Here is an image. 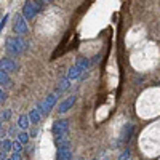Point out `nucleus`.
<instances>
[{"label": "nucleus", "instance_id": "6", "mask_svg": "<svg viewBox=\"0 0 160 160\" xmlns=\"http://www.w3.org/2000/svg\"><path fill=\"white\" fill-rule=\"evenodd\" d=\"M68 130H69L68 120H56V122L53 123V133H55V136L64 135V133H68Z\"/></svg>", "mask_w": 160, "mask_h": 160}, {"label": "nucleus", "instance_id": "8", "mask_svg": "<svg viewBox=\"0 0 160 160\" xmlns=\"http://www.w3.org/2000/svg\"><path fill=\"white\" fill-rule=\"evenodd\" d=\"M71 158H72L71 146H61V148H58V160H71Z\"/></svg>", "mask_w": 160, "mask_h": 160}, {"label": "nucleus", "instance_id": "22", "mask_svg": "<svg viewBox=\"0 0 160 160\" xmlns=\"http://www.w3.org/2000/svg\"><path fill=\"white\" fill-rule=\"evenodd\" d=\"M10 158H11V160H22V158H21V155H19L18 152H13V155H11Z\"/></svg>", "mask_w": 160, "mask_h": 160}, {"label": "nucleus", "instance_id": "14", "mask_svg": "<svg viewBox=\"0 0 160 160\" xmlns=\"http://www.w3.org/2000/svg\"><path fill=\"white\" fill-rule=\"evenodd\" d=\"M29 115H19V118H18V127L21 128V130H26L29 127Z\"/></svg>", "mask_w": 160, "mask_h": 160}, {"label": "nucleus", "instance_id": "5", "mask_svg": "<svg viewBox=\"0 0 160 160\" xmlns=\"http://www.w3.org/2000/svg\"><path fill=\"white\" fill-rule=\"evenodd\" d=\"M0 71H5L8 74H13V72L18 71V64L13 61L11 58H3V59H0Z\"/></svg>", "mask_w": 160, "mask_h": 160}, {"label": "nucleus", "instance_id": "3", "mask_svg": "<svg viewBox=\"0 0 160 160\" xmlns=\"http://www.w3.org/2000/svg\"><path fill=\"white\" fill-rule=\"evenodd\" d=\"M58 96H59V93L56 91V93H53V95H48L42 102H38V104H37V108L40 109L42 115H48V114L51 112L53 106H55V104H56V101H58Z\"/></svg>", "mask_w": 160, "mask_h": 160}, {"label": "nucleus", "instance_id": "7", "mask_svg": "<svg viewBox=\"0 0 160 160\" xmlns=\"http://www.w3.org/2000/svg\"><path fill=\"white\" fill-rule=\"evenodd\" d=\"M75 101H77V96H75V95H72V96H69V98L62 99V101H61V104L58 106V112H59V114L68 112V111L72 108V106L75 104Z\"/></svg>", "mask_w": 160, "mask_h": 160}, {"label": "nucleus", "instance_id": "23", "mask_svg": "<svg viewBox=\"0 0 160 160\" xmlns=\"http://www.w3.org/2000/svg\"><path fill=\"white\" fill-rule=\"evenodd\" d=\"M5 157H7V151H3V149H0V160H7Z\"/></svg>", "mask_w": 160, "mask_h": 160}, {"label": "nucleus", "instance_id": "17", "mask_svg": "<svg viewBox=\"0 0 160 160\" xmlns=\"http://www.w3.org/2000/svg\"><path fill=\"white\" fill-rule=\"evenodd\" d=\"M128 158H130V149H125V151H122V154L118 155L117 160H128Z\"/></svg>", "mask_w": 160, "mask_h": 160}, {"label": "nucleus", "instance_id": "9", "mask_svg": "<svg viewBox=\"0 0 160 160\" xmlns=\"http://www.w3.org/2000/svg\"><path fill=\"white\" fill-rule=\"evenodd\" d=\"M131 133H133V125H131V123H127V125L122 128V133H120L118 142H128L130 138H131Z\"/></svg>", "mask_w": 160, "mask_h": 160}, {"label": "nucleus", "instance_id": "2", "mask_svg": "<svg viewBox=\"0 0 160 160\" xmlns=\"http://www.w3.org/2000/svg\"><path fill=\"white\" fill-rule=\"evenodd\" d=\"M42 11V2L37 0V2H32V0H26L24 7H22V16L26 19H32L35 18L37 13Z\"/></svg>", "mask_w": 160, "mask_h": 160}, {"label": "nucleus", "instance_id": "4", "mask_svg": "<svg viewBox=\"0 0 160 160\" xmlns=\"http://www.w3.org/2000/svg\"><path fill=\"white\" fill-rule=\"evenodd\" d=\"M13 31L19 35H24L28 32V22H26V18L22 15H16L15 18V24H13Z\"/></svg>", "mask_w": 160, "mask_h": 160}, {"label": "nucleus", "instance_id": "10", "mask_svg": "<svg viewBox=\"0 0 160 160\" xmlns=\"http://www.w3.org/2000/svg\"><path fill=\"white\" fill-rule=\"evenodd\" d=\"M82 74H83V71L80 69L77 64H74V66H71L69 71H68V78L69 80H77V78L82 77Z\"/></svg>", "mask_w": 160, "mask_h": 160}, {"label": "nucleus", "instance_id": "20", "mask_svg": "<svg viewBox=\"0 0 160 160\" xmlns=\"http://www.w3.org/2000/svg\"><path fill=\"white\" fill-rule=\"evenodd\" d=\"M5 101H7V95H5V91L0 88V104H3Z\"/></svg>", "mask_w": 160, "mask_h": 160}, {"label": "nucleus", "instance_id": "21", "mask_svg": "<svg viewBox=\"0 0 160 160\" xmlns=\"http://www.w3.org/2000/svg\"><path fill=\"white\" fill-rule=\"evenodd\" d=\"M8 18H10L8 15H5V16H3V19H2V22H0V31H2V29L5 28V24H7V21H8Z\"/></svg>", "mask_w": 160, "mask_h": 160}, {"label": "nucleus", "instance_id": "12", "mask_svg": "<svg viewBox=\"0 0 160 160\" xmlns=\"http://www.w3.org/2000/svg\"><path fill=\"white\" fill-rule=\"evenodd\" d=\"M71 82H72V80H69L68 77L62 78L61 82H59V85H58V93H64V91H68V90L71 88Z\"/></svg>", "mask_w": 160, "mask_h": 160}, {"label": "nucleus", "instance_id": "26", "mask_svg": "<svg viewBox=\"0 0 160 160\" xmlns=\"http://www.w3.org/2000/svg\"><path fill=\"white\" fill-rule=\"evenodd\" d=\"M0 146H2V142H0Z\"/></svg>", "mask_w": 160, "mask_h": 160}, {"label": "nucleus", "instance_id": "24", "mask_svg": "<svg viewBox=\"0 0 160 160\" xmlns=\"http://www.w3.org/2000/svg\"><path fill=\"white\" fill-rule=\"evenodd\" d=\"M42 3H50V2H53V0H40Z\"/></svg>", "mask_w": 160, "mask_h": 160}, {"label": "nucleus", "instance_id": "15", "mask_svg": "<svg viewBox=\"0 0 160 160\" xmlns=\"http://www.w3.org/2000/svg\"><path fill=\"white\" fill-rule=\"evenodd\" d=\"M18 141H19L21 144H28V141H29V135L26 133V130H22L21 133H18Z\"/></svg>", "mask_w": 160, "mask_h": 160}, {"label": "nucleus", "instance_id": "25", "mask_svg": "<svg viewBox=\"0 0 160 160\" xmlns=\"http://www.w3.org/2000/svg\"><path fill=\"white\" fill-rule=\"evenodd\" d=\"M7 160H11V158H7Z\"/></svg>", "mask_w": 160, "mask_h": 160}, {"label": "nucleus", "instance_id": "13", "mask_svg": "<svg viewBox=\"0 0 160 160\" xmlns=\"http://www.w3.org/2000/svg\"><path fill=\"white\" fill-rule=\"evenodd\" d=\"M10 85H11V80H10L8 72L0 71V87H10Z\"/></svg>", "mask_w": 160, "mask_h": 160}, {"label": "nucleus", "instance_id": "11", "mask_svg": "<svg viewBox=\"0 0 160 160\" xmlns=\"http://www.w3.org/2000/svg\"><path fill=\"white\" fill-rule=\"evenodd\" d=\"M40 118H42V112H40L38 108H35V109H32V111L29 112V120H31L32 123H38Z\"/></svg>", "mask_w": 160, "mask_h": 160}, {"label": "nucleus", "instance_id": "18", "mask_svg": "<svg viewBox=\"0 0 160 160\" xmlns=\"http://www.w3.org/2000/svg\"><path fill=\"white\" fill-rule=\"evenodd\" d=\"M21 146H22V144H21L19 141H18V142H13V152H18V154H19V152H21Z\"/></svg>", "mask_w": 160, "mask_h": 160}, {"label": "nucleus", "instance_id": "1", "mask_svg": "<svg viewBox=\"0 0 160 160\" xmlns=\"http://www.w3.org/2000/svg\"><path fill=\"white\" fill-rule=\"evenodd\" d=\"M5 50L10 56H16V55H21V53L26 50V42L22 37H11L7 40V45H5Z\"/></svg>", "mask_w": 160, "mask_h": 160}, {"label": "nucleus", "instance_id": "19", "mask_svg": "<svg viewBox=\"0 0 160 160\" xmlns=\"http://www.w3.org/2000/svg\"><path fill=\"white\" fill-rule=\"evenodd\" d=\"M10 117H11V111H10V109H7V111L2 112V118H3V120H10Z\"/></svg>", "mask_w": 160, "mask_h": 160}, {"label": "nucleus", "instance_id": "16", "mask_svg": "<svg viewBox=\"0 0 160 160\" xmlns=\"http://www.w3.org/2000/svg\"><path fill=\"white\" fill-rule=\"evenodd\" d=\"M2 149L7 151V152H10V151L13 149V142H11L10 139H3V141H2Z\"/></svg>", "mask_w": 160, "mask_h": 160}]
</instances>
